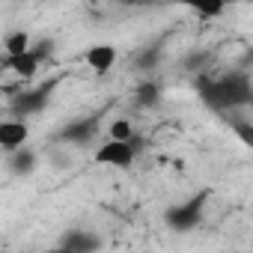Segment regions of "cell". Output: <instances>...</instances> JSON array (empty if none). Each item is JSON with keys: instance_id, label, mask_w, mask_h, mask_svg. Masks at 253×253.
<instances>
[{"instance_id": "1", "label": "cell", "mask_w": 253, "mask_h": 253, "mask_svg": "<svg viewBox=\"0 0 253 253\" xmlns=\"http://www.w3.org/2000/svg\"><path fill=\"white\" fill-rule=\"evenodd\" d=\"M92 161H95V164H101V167H116V170H128V167H134V161H137V146H134V140H128V143L104 140V143H101V146L95 149Z\"/></svg>"}, {"instance_id": "2", "label": "cell", "mask_w": 253, "mask_h": 253, "mask_svg": "<svg viewBox=\"0 0 253 253\" xmlns=\"http://www.w3.org/2000/svg\"><path fill=\"white\" fill-rule=\"evenodd\" d=\"M27 137H30V125H27L21 116L0 119V152L15 155L18 149H24Z\"/></svg>"}, {"instance_id": "3", "label": "cell", "mask_w": 253, "mask_h": 253, "mask_svg": "<svg viewBox=\"0 0 253 253\" xmlns=\"http://www.w3.org/2000/svg\"><path fill=\"white\" fill-rule=\"evenodd\" d=\"M203 203H206V194L194 197L191 203L173 206V209L167 211V223H170L173 229H179V232H185V229L197 226V223H200V217H203Z\"/></svg>"}, {"instance_id": "4", "label": "cell", "mask_w": 253, "mask_h": 253, "mask_svg": "<svg viewBox=\"0 0 253 253\" xmlns=\"http://www.w3.org/2000/svg\"><path fill=\"white\" fill-rule=\"evenodd\" d=\"M84 60H86V66H89L95 75H104V72H110V69L116 66L119 51H116V45H110V42H95V45L86 48Z\"/></svg>"}, {"instance_id": "5", "label": "cell", "mask_w": 253, "mask_h": 253, "mask_svg": "<svg viewBox=\"0 0 253 253\" xmlns=\"http://www.w3.org/2000/svg\"><path fill=\"white\" fill-rule=\"evenodd\" d=\"M3 69L12 72V75H18V78H36L39 69H42V60H39L33 51H27V54H21V57H6V60H3Z\"/></svg>"}, {"instance_id": "6", "label": "cell", "mask_w": 253, "mask_h": 253, "mask_svg": "<svg viewBox=\"0 0 253 253\" xmlns=\"http://www.w3.org/2000/svg\"><path fill=\"white\" fill-rule=\"evenodd\" d=\"M30 45H33V39H30L27 30H12V33L3 39V51H6V57H21V54L30 51Z\"/></svg>"}, {"instance_id": "7", "label": "cell", "mask_w": 253, "mask_h": 253, "mask_svg": "<svg viewBox=\"0 0 253 253\" xmlns=\"http://www.w3.org/2000/svg\"><path fill=\"white\" fill-rule=\"evenodd\" d=\"M107 140H116V143L134 140V125H131V119H113V122H110V137H107Z\"/></svg>"}, {"instance_id": "8", "label": "cell", "mask_w": 253, "mask_h": 253, "mask_svg": "<svg viewBox=\"0 0 253 253\" xmlns=\"http://www.w3.org/2000/svg\"><path fill=\"white\" fill-rule=\"evenodd\" d=\"M158 84H152V81H143L140 86H137V101L143 104V107H152L155 101H158Z\"/></svg>"}, {"instance_id": "9", "label": "cell", "mask_w": 253, "mask_h": 253, "mask_svg": "<svg viewBox=\"0 0 253 253\" xmlns=\"http://www.w3.org/2000/svg\"><path fill=\"white\" fill-rule=\"evenodd\" d=\"M33 170V152H27V149H18L15 155H12V173H18V176H27Z\"/></svg>"}, {"instance_id": "10", "label": "cell", "mask_w": 253, "mask_h": 253, "mask_svg": "<svg viewBox=\"0 0 253 253\" xmlns=\"http://www.w3.org/2000/svg\"><path fill=\"white\" fill-rule=\"evenodd\" d=\"M89 131H92V125H86V122H81V125H72V128L66 131V140H75V143H86Z\"/></svg>"}, {"instance_id": "11", "label": "cell", "mask_w": 253, "mask_h": 253, "mask_svg": "<svg viewBox=\"0 0 253 253\" xmlns=\"http://www.w3.org/2000/svg\"><path fill=\"white\" fill-rule=\"evenodd\" d=\"M194 12L203 15V18H214V15H223L226 6H223V3H214V6H194Z\"/></svg>"}, {"instance_id": "12", "label": "cell", "mask_w": 253, "mask_h": 253, "mask_svg": "<svg viewBox=\"0 0 253 253\" xmlns=\"http://www.w3.org/2000/svg\"><path fill=\"white\" fill-rule=\"evenodd\" d=\"M0 253H12V250H0Z\"/></svg>"}, {"instance_id": "13", "label": "cell", "mask_w": 253, "mask_h": 253, "mask_svg": "<svg viewBox=\"0 0 253 253\" xmlns=\"http://www.w3.org/2000/svg\"><path fill=\"white\" fill-rule=\"evenodd\" d=\"M0 209H3V203H0Z\"/></svg>"}]
</instances>
